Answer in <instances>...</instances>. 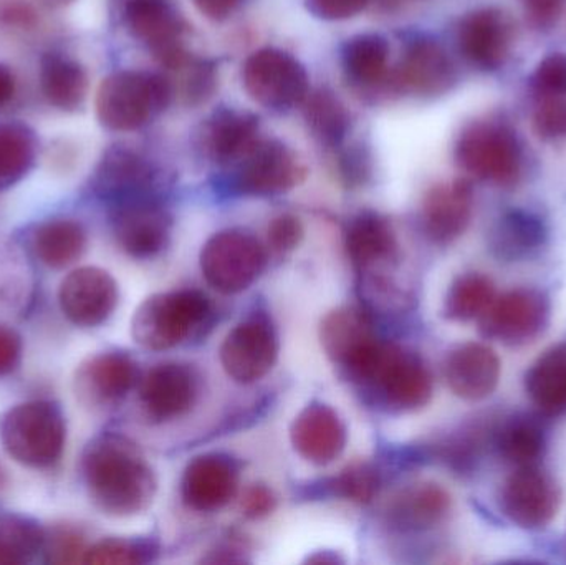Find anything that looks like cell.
Returning <instances> with one entry per match:
<instances>
[{
    "instance_id": "34",
    "label": "cell",
    "mask_w": 566,
    "mask_h": 565,
    "mask_svg": "<svg viewBox=\"0 0 566 565\" xmlns=\"http://www.w3.org/2000/svg\"><path fill=\"white\" fill-rule=\"evenodd\" d=\"M39 139L25 123H0V191L17 185L35 165Z\"/></svg>"
},
{
    "instance_id": "4",
    "label": "cell",
    "mask_w": 566,
    "mask_h": 565,
    "mask_svg": "<svg viewBox=\"0 0 566 565\" xmlns=\"http://www.w3.org/2000/svg\"><path fill=\"white\" fill-rule=\"evenodd\" d=\"M171 82L161 73L122 70L103 80L96 93V116L112 132H135L165 112Z\"/></svg>"
},
{
    "instance_id": "22",
    "label": "cell",
    "mask_w": 566,
    "mask_h": 565,
    "mask_svg": "<svg viewBox=\"0 0 566 565\" xmlns=\"http://www.w3.org/2000/svg\"><path fill=\"white\" fill-rule=\"evenodd\" d=\"M293 450L316 467L333 463L346 447V428L328 405H306L290 428Z\"/></svg>"
},
{
    "instance_id": "19",
    "label": "cell",
    "mask_w": 566,
    "mask_h": 565,
    "mask_svg": "<svg viewBox=\"0 0 566 565\" xmlns=\"http://www.w3.org/2000/svg\"><path fill=\"white\" fill-rule=\"evenodd\" d=\"M138 380V365L129 355L103 352L76 368V397L90 407H109L122 401Z\"/></svg>"
},
{
    "instance_id": "39",
    "label": "cell",
    "mask_w": 566,
    "mask_h": 565,
    "mask_svg": "<svg viewBox=\"0 0 566 565\" xmlns=\"http://www.w3.org/2000/svg\"><path fill=\"white\" fill-rule=\"evenodd\" d=\"M495 421H478L461 428L438 447V457L458 473H471L482 454L492 448Z\"/></svg>"
},
{
    "instance_id": "11",
    "label": "cell",
    "mask_w": 566,
    "mask_h": 565,
    "mask_svg": "<svg viewBox=\"0 0 566 565\" xmlns=\"http://www.w3.org/2000/svg\"><path fill=\"white\" fill-rule=\"evenodd\" d=\"M303 171L293 153L275 139H259L238 163L231 175L232 192L274 196L298 185Z\"/></svg>"
},
{
    "instance_id": "30",
    "label": "cell",
    "mask_w": 566,
    "mask_h": 565,
    "mask_svg": "<svg viewBox=\"0 0 566 565\" xmlns=\"http://www.w3.org/2000/svg\"><path fill=\"white\" fill-rule=\"evenodd\" d=\"M259 139L258 116L239 109H219L205 129L208 155L222 165L238 163Z\"/></svg>"
},
{
    "instance_id": "50",
    "label": "cell",
    "mask_w": 566,
    "mask_h": 565,
    "mask_svg": "<svg viewBox=\"0 0 566 565\" xmlns=\"http://www.w3.org/2000/svg\"><path fill=\"white\" fill-rule=\"evenodd\" d=\"M22 357V338L13 328L0 324V377L12 374Z\"/></svg>"
},
{
    "instance_id": "27",
    "label": "cell",
    "mask_w": 566,
    "mask_h": 565,
    "mask_svg": "<svg viewBox=\"0 0 566 565\" xmlns=\"http://www.w3.org/2000/svg\"><path fill=\"white\" fill-rule=\"evenodd\" d=\"M451 494L436 483H419L402 490L389 504L388 524L398 533H426L444 523L451 513Z\"/></svg>"
},
{
    "instance_id": "15",
    "label": "cell",
    "mask_w": 566,
    "mask_h": 565,
    "mask_svg": "<svg viewBox=\"0 0 566 565\" xmlns=\"http://www.w3.org/2000/svg\"><path fill=\"white\" fill-rule=\"evenodd\" d=\"M113 234L119 248L135 259L161 254L171 239L172 219L155 198L113 206Z\"/></svg>"
},
{
    "instance_id": "29",
    "label": "cell",
    "mask_w": 566,
    "mask_h": 565,
    "mask_svg": "<svg viewBox=\"0 0 566 565\" xmlns=\"http://www.w3.org/2000/svg\"><path fill=\"white\" fill-rule=\"evenodd\" d=\"M492 450L512 467H537L547 453L545 427L532 415L499 418L492 433Z\"/></svg>"
},
{
    "instance_id": "42",
    "label": "cell",
    "mask_w": 566,
    "mask_h": 565,
    "mask_svg": "<svg viewBox=\"0 0 566 565\" xmlns=\"http://www.w3.org/2000/svg\"><path fill=\"white\" fill-rule=\"evenodd\" d=\"M151 544L143 541L119 540V537H108L99 541L86 550L83 563L86 564H143L151 559Z\"/></svg>"
},
{
    "instance_id": "16",
    "label": "cell",
    "mask_w": 566,
    "mask_h": 565,
    "mask_svg": "<svg viewBox=\"0 0 566 565\" xmlns=\"http://www.w3.org/2000/svg\"><path fill=\"white\" fill-rule=\"evenodd\" d=\"M92 185L96 196L113 206L153 198L155 166L133 149L115 146L99 159Z\"/></svg>"
},
{
    "instance_id": "51",
    "label": "cell",
    "mask_w": 566,
    "mask_h": 565,
    "mask_svg": "<svg viewBox=\"0 0 566 565\" xmlns=\"http://www.w3.org/2000/svg\"><path fill=\"white\" fill-rule=\"evenodd\" d=\"M339 172L348 185H361L369 175V158L361 148L346 149L339 156Z\"/></svg>"
},
{
    "instance_id": "32",
    "label": "cell",
    "mask_w": 566,
    "mask_h": 565,
    "mask_svg": "<svg viewBox=\"0 0 566 565\" xmlns=\"http://www.w3.org/2000/svg\"><path fill=\"white\" fill-rule=\"evenodd\" d=\"M40 90L56 109L76 112L88 95V75L72 56L45 53L40 60Z\"/></svg>"
},
{
    "instance_id": "31",
    "label": "cell",
    "mask_w": 566,
    "mask_h": 565,
    "mask_svg": "<svg viewBox=\"0 0 566 565\" xmlns=\"http://www.w3.org/2000/svg\"><path fill=\"white\" fill-rule=\"evenodd\" d=\"M525 394L545 417L566 414V341L552 345L525 374Z\"/></svg>"
},
{
    "instance_id": "52",
    "label": "cell",
    "mask_w": 566,
    "mask_h": 565,
    "mask_svg": "<svg viewBox=\"0 0 566 565\" xmlns=\"http://www.w3.org/2000/svg\"><path fill=\"white\" fill-rule=\"evenodd\" d=\"M0 20L6 25L20 27V29H29L35 23L36 17L29 3L20 2V0H10L0 7Z\"/></svg>"
},
{
    "instance_id": "25",
    "label": "cell",
    "mask_w": 566,
    "mask_h": 565,
    "mask_svg": "<svg viewBox=\"0 0 566 565\" xmlns=\"http://www.w3.org/2000/svg\"><path fill=\"white\" fill-rule=\"evenodd\" d=\"M346 251L361 275H382V269L398 261V241L388 219L376 212H361L349 222Z\"/></svg>"
},
{
    "instance_id": "10",
    "label": "cell",
    "mask_w": 566,
    "mask_h": 565,
    "mask_svg": "<svg viewBox=\"0 0 566 565\" xmlns=\"http://www.w3.org/2000/svg\"><path fill=\"white\" fill-rule=\"evenodd\" d=\"M245 92L269 109L295 108L308 96V75L298 60L277 49L252 53L242 70Z\"/></svg>"
},
{
    "instance_id": "56",
    "label": "cell",
    "mask_w": 566,
    "mask_h": 565,
    "mask_svg": "<svg viewBox=\"0 0 566 565\" xmlns=\"http://www.w3.org/2000/svg\"><path fill=\"white\" fill-rule=\"evenodd\" d=\"M7 484V478L6 474H3V471L0 470V490H2L3 486Z\"/></svg>"
},
{
    "instance_id": "2",
    "label": "cell",
    "mask_w": 566,
    "mask_h": 565,
    "mask_svg": "<svg viewBox=\"0 0 566 565\" xmlns=\"http://www.w3.org/2000/svg\"><path fill=\"white\" fill-rule=\"evenodd\" d=\"M348 378L368 388L379 404L399 414L421 410L432 398V375L422 358L386 342H379Z\"/></svg>"
},
{
    "instance_id": "35",
    "label": "cell",
    "mask_w": 566,
    "mask_h": 565,
    "mask_svg": "<svg viewBox=\"0 0 566 565\" xmlns=\"http://www.w3.org/2000/svg\"><path fill=\"white\" fill-rule=\"evenodd\" d=\"M494 281L482 272H465L449 285L442 315L452 322L479 321L494 301Z\"/></svg>"
},
{
    "instance_id": "33",
    "label": "cell",
    "mask_w": 566,
    "mask_h": 565,
    "mask_svg": "<svg viewBox=\"0 0 566 565\" xmlns=\"http://www.w3.org/2000/svg\"><path fill=\"white\" fill-rule=\"evenodd\" d=\"M29 244L33 255L46 268H69L85 252L86 231L75 219H49L32 229Z\"/></svg>"
},
{
    "instance_id": "3",
    "label": "cell",
    "mask_w": 566,
    "mask_h": 565,
    "mask_svg": "<svg viewBox=\"0 0 566 565\" xmlns=\"http://www.w3.org/2000/svg\"><path fill=\"white\" fill-rule=\"evenodd\" d=\"M211 301L202 292H161L146 299L132 321V335L146 350L163 352L201 335L211 318Z\"/></svg>"
},
{
    "instance_id": "44",
    "label": "cell",
    "mask_w": 566,
    "mask_h": 565,
    "mask_svg": "<svg viewBox=\"0 0 566 565\" xmlns=\"http://www.w3.org/2000/svg\"><path fill=\"white\" fill-rule=\"evenodd\" d=\"M534 129L547 142L566 138V95L541 98L534 112Z\"/></svg>"
},
{
    "instance_id": "1",
    "label": "cell",
    "mask_w": 566,
    "mask_h": 565,
    "mask_svg": "<svg viewBox=\"0 0 566 565\" xmlns=\"http://www.w3.org/2000/svg\"><path fill=\"white\" fill-rule=\"evenodd\" d=\"M82 477L92 503L103 514L135 516L148 510L156 478L139 448L118 433L93 438L82 454Z\"/></svg>"
},
{
    "instance_id": "36",
    "label": "cell",
    "mask_w": 566,
    "mask_h": 565,
    "mask_svg": "<svg viewBox=\"0 0 566 565\" xmlns=\"http://www.w3.org/2000/svg\"><path fill=\"white\" fill-rule=\"evenodd\" d=\"M389 45L381 35L365 33L346 42L343 66L349 80L363 86H373L388 73Z\"/></svg>"
},
{
    "instance_id": "54",
    "label": "cell",
    "mask_w": 566,
    "mask_h": 565,
    "mask_svg": "<svg viewBox=\"0 0 566 565\" xmlns=\"http://www.w3.org/2000/svg\"><path fill=\"white\" fill-rule=\"evenodd\" d=\"M15 75H13L9 66L0 63V109L12 102L13 96H15Z\"/></svg>"
},
{
    "instance_id": "21",
    "label": "cell",
    "mask_w": 566,
    "mask_h": 565,
    "mask_svg": "<svg viewBox=\"0 0 566 565\" xmlns=\"http://www.w3.org/2000/svg\"><path fill=\"white\" fill-rule=\"evenodd\" d=\"M474 191L468 179L432 186L422 201V228L436 244L458 241L471 224Z\"/></svg>"
},
{
    "instance_id": "12",
    "label": "cell",
    "mask_w": 566,
    "mask_h": 565,
    "mask_svg": "<svg viewBox=\"0 0 566 565\" xmlns=\"http://www.w3.org/2000/svg\"><path fill=\"white\" fill-rule=\"evenodd\" d=\"M279 341L271 321L254 315L235 325L222 342L221 364L238 384H254L274 368Z\"/></svg>"
},
{
    "instance_id": "38",
    "label": "cell",
    "mask_w": 566,
    "mask_h": 565,
    "mask_svg": "<svg viewBox=\"0 0 566 565\" xmlns=\"http://www.w3.org/2000/svg\"><path fill=\"white\" fill-rule=\"evenodd\" d=\"M45 530L32 517L6 514L0 517V565L30 563L42 553Z\"/></svg>"
},
{
    "instance_id": "40",
    "label": "cell",
    "mask_w": 566,
    "mask_h": 565,
    "mask_svg": "<svg viewBox=\"0 0 566 565\" xmlns=\"http://www.w3.org/2000/svg\"><path fill=\"white\" fill-rule=\"evenodd\" d=\"M168 70L175 73V79H169L172 96L178 93L186 105L196 106L208 102L218 88V70L208 60L192 59L188 53L181 62Z\"/></svg>"
},
{
    "instance_id": "43",
    "label": "cell",
    "mask_w": 566,
    "mask_h": 565,
    "mask_svg": "<svg viewBox=\"0 0 566 565\" xmlns=\"http://www.w3.org/2000/svg\"><path fill=\"white\" fill-rule=\"evenodd\" d=\"M531 83L538 98L566 95V53L545 56L535 69Z\"/></svg>"
},
{
    "instance_id": "49",
    "label": "cell",
    "mask_w": 566,
    "mask_h": 565,
    "mask_svg": "<svg viewBox=\"0 0 566 565\" xmlns=\"http://www.w3.org/2000/svg\"><path fill=\"white\" fill-rule=\"evenodd\" d=\"M524 7L532 25L551 29L560 19L564 0H524Z\"/></svg>"
},
{
    "instance_id": "28",
    "label": "cell",
    "mask_w": 566,
    "mask_h": 565,
    "mask_svg": "<svg viewBox=\"0 0 566 565\" xmlns=\"http://www.w3.org/2000/svg\"><path fill=\"white\" fill-rule=\"evenodd\" d=\"M547 226L541 216L515 208L495 221L489 234V245L497 261L512 264L534 258L547 244Z\"/></svg>"
},
{
    "instance_id": "6",
    "label": "cell",
    "mask_w": 566,
    "mask_h": 565,
    "mask_svg": "<svg viewBox=\"0 0 566 565\" xmlns=\"http://www.w3.org/2000/svg\"><path fill=\"white\" fill-rule=\"evenodd\" d=\"M455 161L468 175L511 186L522 171V148L514 129L501 119H475L455 143Z\"/></svg>"
},
{
    "instance_id": "8",
    "label": "cell",
    "mask_w": 566,
    "mask_h": 565,
    "mask_svg": "<svg viewBox=\"0 0 566 565\" xmlns=\"http://www.w3.org/2000/svg\"><path fill=\"white\" fill-rule=\"evenodd\" d=\"M551 297L541 289L518 287L495 295L479 318V332L489 341L522 347L541 337L551 322Z\"/></svg>"
},
{
    "instance_id": "5",
    "label": "cell",
    "mask_w": 566,
    "mask_h": 565,
    "mask_svg": "<svg viewBox=\"0 0 566 565\" xmlns=\"http://www.w3.org/2000/svg\"><path fill=\"white\" fill-rule=\"evenodd\" d=\"M65 440V417L53 401H25L0 417V443L23 467H52L62 457Z\"/></svg>"
},
{
    "instance_id": "17",
    "label": "cell",
    "mask_w": 566,
    "mask_h": 565,
    "mask_svg": "<svg viewBox=\"0 0 566 565\" xmlns=\"http://www.w3.org/2000/svg\"><path fill=\"white\" fill-rule=\"evenodd\" d=\"M514 42V23L497 7L468 13L459 23L458 43L464 59L481 70L504 65Z\"/></svg>"
},
{
    "instance_id": "53",
    "label": "cell",
    "mask_w": 566,
    "mask_h": 565,
    "mask_svg": "<svg viewBox=\"0 0 566 565\" xmlns=\"http://www.w3.org/2000/svg\"><path fill=\"white\" fill-rule=\"evenodd\" d=\"M192 2L202 15L214 22H221L231 17L244 0H192Z\"/></svg>"
},
{
    "instance_id": "23",
    "label": "cell",
    "mask_w": 566,
    "mask_h": 565,
    "mask_svg": "<svg viewBox=\"0 0 566 565\" xmlns=\"http://www.w3.org/2000/svg\"><path fill=\"white\" fill-rule=\"evenodd\" d=\"M323 350L345 375L358 367L378 344L368 314L356 307H339L323 318L319 327Z\"/></svg>"
},
{
    "instance_id": "9",
    "label": "cell",
    "mask_w": 566,
    "mask_h": 565,
    "mask_svg": "<svg viewBox=\"0 0 566 565\" xmlns=\"http://www.w3.org/2000/svg\"><path fill=\"white\" fill-rule=\"evenodd\" d=\"M502 516L525 531H541L557 517L562 506V488L541 467L517 468L497 494Z\"/></svg>"
},
{
    "instance_id": "37",
    "label": "cell",
    "mask_w": 566,
    "mask_h": 565,
    "mask_svg": "<svg viewBox=\"0 0 566 565\" xmlns=\"http://www.w3.org/2000/svg\"><path fill=\"white\" fill-rule=\"evenodd\" d=\"M305 119L313 138L328 148H336L345 139L349 128L348 113L335 93L326 88L308 93L305 102Z\"/></svg>"
},
{
    "instance_id": "48",
    "label": "cell",
    "mask_w": 566,
    "mask_h": 565,
    "mask_svg": "<svg viewBox=\"0 0 566 565\" xmlns=\"http://www.w3.org/2000/svg\"><path fill=\"white\" fill-rule=\"evenodd\" d=\"M369 0H306L308 9L319 19L345 20L365 9Z\"/></svg>"
},
{
    "instance_id": "24",
    "label": "cell",
    "mask_w": 566,
    "mask_h": 565,
    "mask_svg": "<svg viewBox=\"0 0 566 565\" xmlns=\"http://www.w3.org/2000/svg\"><path fill=\"white\" fill-rule=\"evenodd\" d=\"M455 82L451 56L434 40H416L406 50L398 70L396 88L415 95L431 96L448 92Z\"/></svg>"
},
{
    "instance_id": "55",
    "label": "cell",
    "mask_w": 566,
    "mask_h": 565,
    "mask_svg": "<svg viewBox=\"0 0 566 565\" xmlns=\"http://www.w3.org/2000/svg\"><path fill=\"white\" fill-rule=\"evenodd\" d=\"M40 6L45 7V9H63V7H69L70 3L75 2V0H36Z\"/></svg>"
},
{
    "instance_id": "47",
    "label": "cell",
    "mask_w": 566,
    "mask_h": 565,
    "mask_svg": "<svg viewBox=\"0 0 566 565\" xmlns=\"http://www.w3.org/2000/svg\"><path fill=\"white\" fill-rule=\"evenodd\" d=\"M275 508H277V498H275L274 491L265 484H252L249 490H245L241 501L242 514L252 521L271 516Z\"/></svg>"
},
{
    "instance_id": "45",
    "label": "cell",
    "mask_w": 566,
    "mask_h": 565,
    "mask_svg": "<svg viewBox=\"0 0 566 565\" xmlns=\"http://www.w3.org/2000/svg\"><path fill=\"white\" fill-rule=\"evenodd\" d=\"M85 540L76 531L62 530L53 531L52 536L45 534V544L43 551L46 554V561L52 564H73L83 563L86 554Z\"/></svg>"
},
{
    "instance_id": "26",
    "label": "cell",
    "mask_w": 566,
    "mask_h": 565,
    "mask_svg": "<svg viewBox=\"0 0 566 565\" xmlns=\"http://www.w3.org/2000/svg\"><path fill=\"white\" fill-rule=\"evenodd\" d=\"M125 22L133 36L151 49L158 62L182 46L185 22L169 0H128Z\"/></svg>"
},
{
    "instance_id": "18",
    "label": "cell",
    "mask_w": 566,
    "mask_h": 565,
    "mask_svg": "<svg viewBox=\"0 0 566 565\" xmlns=\"http://www.w3.org/2000/svg\"><path fill=\"white\" fill-rule=\"evenodd\" d=\"M239 467L221 453L201 454L186 467L181 481L182 501L189 510L214 513L234 500Z\"/></svg>"
},
{
    "instance_id": "13",
    "label": "cell",
    "mask_w": 566,
    "mask_h": 565,
    "mask_svg": "<svg viewBox=\"0 0 566 565\" xmlns=\"http://www.w3.org/2000/svg\"><path fill=\"white\" fill-rule=\"evenodd\" d=\"M201 378L192 365L168 362L153 367L139 384V401L156 423L185 417L198 401Z\"/></svg>"
},
{
    "instance_id": "41",
    "label": "cell",
    "mask_w": 566,
    "mask_h": 565,
    "mask_svg": "<svg viewBox=\"0 0 566 565\" xmlns=\"http://www.w3.org/2000/svg\"><path fill=\"white\" fill-rule=\"evenodd\" d=\"M329 493L343 500L366 504L378 494L379 474L368 463H356L343 470L328 484Z\"/></svg>"
},
{
    "instance_id": "14",
    "label": "cell",
    "mask_w": 566,
    "mask_h": 565,
    "mask_svg": "<svg viewBox=\"0 0 566 565\" xmlns=\"http://www.w3.org/2000/svg\"><path fill=\"white\" fill-rule=\"evenodd\" d=\"M118 297V284L113 275L92 265L75 269L60 284V308L76 327L105 324L115 312Z\"/></svg>"
},
{
    "instance_id": "7",
    "label": "cell",
    "mask_w": 566,
    "mask_h": 565,
    "mask_svg": "<svg viewBox=\"0 0 566 565\" xmlns=\"http://www.w3.org/2000/svg\"><path fill=\"white\" fill-rule=\"evenodd\" d=\"M268 265V252L255 236L242 229H226L212 236L201 251L206 281L222 294H239L251 287Z\"/></svg>"
},
{
    "instance_id": "20",
    "label": "cell",
    "mask_w": 566,
    "mask_h": 565,
    "mask_svg": "<svg viewBox=\"0 0 566 565\" xmlns=\"http://www.w3.org/2000/svg\"><path fill=\"white\" fill-rule=\"evenodd\" d=\"M502 364L497 352L482 342H468L449 352L444 378L455 397L481 401L497 390Z\"/></svg>"
},
{
    "instance_id": "46",
    "label": "cell",
    "mask_w": 566,
    "mask_h": 565,
    "mask_svg": "<svg viewBox=\"0 0 566 565\" xmlns=\"http://www.w3.org/2000/svg\"><path fill=\"white\" fill-rule=\"evenodd\" d=\"M269 245L279 254H286L298 248L303 239V226L293 215H281L272 219L268 231Z\"/></svg>"
}]
</instances>
